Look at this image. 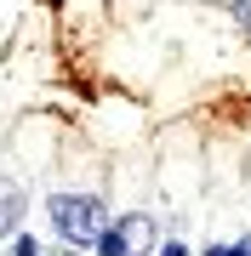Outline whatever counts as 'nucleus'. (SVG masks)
<instances>
[{"label": "nucleus", "mask_w": 251, "mask_h": 256, "mask_svg": "<svg viewBox=\"0 0 251 256\" xmlns=\"http://www.w3.org/2000/svg\"><path fill=\"white\" fill-rule=\"evenodd\" d=\"M154 256H188V245H177V239H171V245H160Z\"/></svg>", "instance_id": "7"}, {"label": "nucleus", "mask_w": 251, "mask_h": 256, "mask_svg": "<svg viewBox=\"0 0 251 256\" xmlns=\"http://www.w3.org/2000/svg\"><path fill=\"white\" fill-rule=\"evenodd\" d=\"M149 250H154V216H143V210H126L97 239V256H149Z\"/></svg>", "instance_id": "2"}, {"label": "nucleus", "mask_w": 251, "mask_h": 256, "mask_svg": "<svg viewBox=\"0 0 251 256\" xmlns=\"http://www.w3.org/2000/svg\"><path fill=\"white\" fill-rule=\"evenodd\" d=\"M23 216H29V200H23V188L0 176V245H6V239H18Z\"/></svg>", "instance_id": "3"}, {"label": "nucleus", "mask_w": 251, "mask_h": 256, "mask_svg": "<svg viewBox=\"0 0 251 256\" xmlns=\"http://www.w3.org/2000/svg\"><path fill=\"white\" fill-rule=\"evenodd\" d=\"M234 23H240L245 34H251V0H234Z\"/></svg>", "instance_id": "6"}, {"label": "nucleus", "mask_w": 251, "mask_h": 256, "mask_svg": "<svg viewBox=\"0 0 251 256\" xmlns=\"http://www.w3.org/2000/svg\"><path fill=\"white\" fill-rule=\"evenodd\" d=\"M46 216H52L57 239H69V245H92L97 250V239L109 234V205L97 194H52Z\"/></svg>", "instance_id": "1"}, {"label": "nucleus", "mask_w": 251, "mask_h": 256, "mask_svg": "<svg viewBox=\"0 0 251 256\" xmlns=\"http://www.w3.org/2000/svg\"><path fill=\"white\" fill-rule=\"evenodd\" d=\"M12 256H40V245H35L29 234H18V239H12Z\"/></svg>", "instance_id": "5"}, {"label": "nucleus", "mask_w": 251, "mask_h": 256, "mask_svg": "<svg viewBox=\"0 0 251 256\" xmlns=\"http://www.w3.org/2000/svg\"><path fill=\"white\" fill-rule=\"evenodd\" d=\"M200 256H251V239H234V245H205Z\"/></svg>", "instance_id": "4"}]
</instances>
